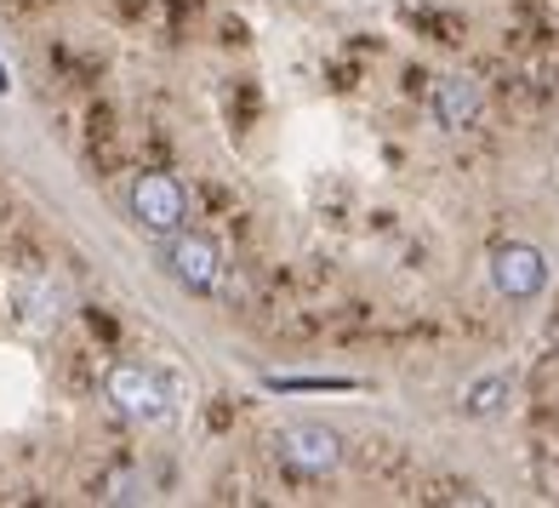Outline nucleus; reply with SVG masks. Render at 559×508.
<instances>
[{"instance_id": "nucleus-1", "label": "nucleus", "mask_w": 559, "mask_h": 508, "mask_svg": "<svg viewBox=\"0 0 559 508\" xmlns=\"http://www.w3.org/2000/svg\"><path fill=\"white\" fill-rule=\"evenodd\" d=\"M104 389H109V400H115V412L132 417V423H143V428H160V423H171V412H177V389L166 383L155 366L120 361V366L109 371Z\"/></svg>"}, {"instance_id": "nucleus-2", "label": "nucleus", "mask_w": 559, "mask_h": 508, "mask_svg": "<svg viewBox=\"0 0 559 508\" xmlns=\"http://www.w3.org/2000/svg\"><path fill=\"white\" fill-rule=\"evenodd\" d=\"M166 274L183 292H200L212 297L223 286V246L212 235H194V228H177V235H166V251H160Z\"/></svg>"}, {"instance_id": "nucleus-3", "label": "nucleus", "mask_w": 559, "mask_h": 508, "mask_svg": "<svg viewBox=\"0 0 559 508\" xmlns=\"http://www.w3.org/2000/svg\"><path fill=\"white\" fill-rule=\"evenodd\" d=\"M132 217L148 235H177L189 223V189L171 172H143L132 184Z\"/></svg>"}, {"instance_id": "nucleus-4", "label": "nucleus", "mask_w": 559, "mask_h": 508, "mask_svg": "<svg viewBox=\"0 0 559 508\" xmlns=\"http://www.w3.org/2000/svg\"><path fill=\"white\" fill-rule=\"evenodd\" d=\"M274 446H280V457H286L297 474H309V480L337 474V463H343V435L325 428V423H286L274 435Z\"/></svg>"}, {"instance_id": "nucleus-5", "label": "nucleus", "mask_w": 559, "mask_h": 508, "mask_svg": "<svg viewBox=\"0 0 559 508\" xmlns=\"http://www.w3.org/2000/svg\"><path fill=\"white\" fill-rule=\"evenodd\" d=\"M491 286H497V297H508V303L543 297V286H548V258H543L531 240H508V246L491 251Z\"/></svg>"}, {"instance_id": "nucleus-6", "label": "nucleus", "mask_w": 559, "mask_h": 508, "mask_svg": "<svg viewBox=\"0 0 559 508\" xmlns=\"http://www.w3.org/2000/svg\"><path fill=\"white\" fill-rule=\"evenodd\" d=\"M428 109H435L440 132H463V126H474L479 109H486V92H479L474 74H440L435 97H428Z\"/></svg>"}, {"instance_id": "nucleus-7", "label": "nucleus", "mask_w": 559, "mask_h": 508, "mask_svg": "<svg viewBox=\"0 0 559 508\" xmlns=\"http://www.w3.org/2000/svg\"><path fill=\"white\" fill-rule=\"evenodd\" d=\"M508 400H514V377L508 371H474L468 383H463V417L474 423H486V417H502L508 412Z\"/></svg>"}, {"instance_id": "nucleus-8", "label": "nucleus", "mask_w": 559, "mask_h": 508, "mask_svg": "<svg viewBox=\"0 0 559 508\" xmlns=\"http://www.w3.org/2000/svg\"><path fill=\"white\" fill-rule=\"evenodd\" d=\"M263 389H274V394H297V389H354L348 377H263Z\"/></svg>"}, {"instance_id": "nucleus-9", "label": "nucleus", "mask_w": 559, "mask_h": 508, "mask_svg": "<svg viewBox=\"0 0 559 508\" xmlns=\"http://www.w3.org/2000/svg\"><path fill=\"white\" fill-rule=\"evenodd\" d=\"M143 497H148V486H143V480H132V474H120L115 486H109V503H143Z\"/></svg>"}, {"instance_id": "nucleus-10", "label": "nucleus", "mask_w": 559, "mask_h": 508, "mask_svg": "<svg viewBox=\"0 0 559 508\" xmlns=\"http://www.w3.org/2000/svg\"><path fill=\"white\" fill-rule=\"evenodd\" d=\"M12 92V74H7V63H0V97H7Z\"/></svg>"}]
</instances>
